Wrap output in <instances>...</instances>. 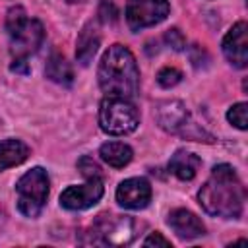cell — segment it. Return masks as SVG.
<instances>
[{
  "label": "cell",
  "mask_w": 248,
  "mask_h": 248,
  "mask_svg": "<svg viewBox=\"0 0 248 248\" xmlns=\"http://www.w3.org/2000/svg\"><path fill=\"white\" fill-rule=\"evenodd\" d=\"M157 120L165 130H169L172 134H180L194 141H213V138L203 128H200L198 124H194L190 120V114L180 101L161 103L159 110H157Z\"/></svg>",
  "instance_id": "8992f818"
},
{
  "label": "cell",
  "mask_w": 248,
  "mask_h": 248,
  "mask_svg": "<svg viewBox=\"0 0 248 248\" xmlns=\"http://www.w3.org/2000/svg\"><path fill=\"white\" fill-rule=\"evenodd\" d=\"M99 16H101L103 21H114V19H116V8H114V4H112L110 0H105V2L101 4Z\"/></svg>",
  "instance_id": "7402d4cb"
},
{
  "label": "cell",
  "mask_w": 248,
  "mask_h": 248,
  "mask_svg": "<svg viewBox=\"0 0 248 248\" xmlns=\"http://www.w3.org/2000/svg\"><path fill=\"white\" fill-rule=\"evenodd\" d=\"M66 2H70V4H76V2H83V0H66Z\"/></svg>",
  "instance_id": "cb8c5ba5"
},
{
  "label": "cell",
  "mask_w": 248,
  "mask_h": 248,
  "mask_svg": "<svg viewBox=\"0 0 248 248\" xmlns=\"http://www.w3.org/2000/svg\"><path fill=\"white\" fill-rule=\"evenodd\" d=\"M165 41L174 48V50H182L186 46V39L182 37V33L178 29H169L165 33Z\"/></svg>",
  "instance_id": "44dd1931"
},
{
  "label": "cell",
  "mask_w": 248,
  "mask_h": 248,
  "mask_svg": "<svg viewBox=\"0 0 248 248\" xmlns=\"http://www.w3.org/2000/svg\"><path fill=\"white\" fill-rule=\"evenodd\" d=\"M227 120L232 126H236L238 130H246V126H248V105L246 103L232 105L227 112Z\"/></svg>",
  "instance_id": "ac0fdd59"
},
{
  "label": "cell",
  "mask_w": 248,
  "mask_h": 248,
  "mask_svg": "<svg viewBox=\"0 0 248 248\" xmlns=\"http://www.w3.org/2000/svg\"><path fill=\"white\" fill-rule=\"evenodd\" d=\"M143 246H170V240H167L161 232H151L143 240Z\"/></svg>",
  "instance_id": "603a6c76"
},
{
  "label": "cell",
  "mask_w": 248,
  "mask_h": 248,
  "mask_svg": "<svg viewBox=\"0 0 248 248\" xmlns=\"http://www.w3.org/2000/svg\"><path fill=\"white\" fill-rule=\"evenodd\" d=\"M180 79H182L180 70L170 68V66L161 68V70H159V74H157V81H159V85H161V87H174Z\"/></svg>",
  "instance_id": "d6986e66"
},
{
  "label": "cell",
  "mask_w": 248,
  "mask_h": 248,
  "mask_svg": "<svg viewBox=\"0 0 248 248\" xmlns=\"http://www.w3.org/2000/svg\"><path fill=\"white\" fill-rule=\"evenodd\" d=\"M170 12L167 0H128L126 4V21L132 31L151 27L161 23Z\"/></svg>",
  "instance_id": "52a82bcc"
},
{
  "label": "cell",
  "mask_w": 248,
  "mask_h": 248,
  "mask_svg": "<svg viewBox=\"0 0 248 248\" xmlns=\"http://www.w3.org/2000/svg\"><path fill=\"white\" fill-rule=\"evenodd\" d=\"M202 165V159L196 155V153H190V151H176L172 157H170V163H169V169L170 172L180 178V180H192L198 172Z\"/></svg>",
  "instance_id": "5bb4252c"
},
{
  "label": "cell",
  "mask_w": 248,
  "mask_h": 248,
  "mask_svg": "<svg viewBox=\"0 0 248 248\" xmlns=\"http://www.w3.org/2000/svg\"><path fill=\"white\" fill-rule=\"evenodd\" d=\"M167 223L176 232V236H180L182 240H192L205 232V227L200 221V217L188 209H172L169 213Z\"/></svg>",
  "instance_id": "7c38bea8"
},
{
  "label": "cell",
  "mask_w": 248,
  "mask_h": 248,
  "mask_svg": "<svg viewBox=\"0 0 248 248\" xmlns=\"http://www.w3.org/2000/svg\"><path fill=\"white\" fill-rule=\"evenodd\" d=\"M151 200V184L145 178H126L116 188V202L126 209H143Z\"/></svg>",
  "instance_id": "8fae6325"
},
{
  "label": "cell",
  "mask_w": 248,
  "mask_h": 248,
  "mask_svg": "<svg viewBox=\"0 0 248 248\" xmlns=\"http://www.w3.org/2000/svg\"><path fill=\"white\" fill-rule=\"evenodd\" d=\"M99 85L107 95L132 99L140 91V70L134 54L124 45L107 48L99 62Z\"/></svg>",
  "instance_id": "7a4b0ae2"
},
{
  "label": "cell",
  "mask_w": 248,
  "mask_h": 248,
  "mask_svg": "<svg viewBox=\"0 0 248 248\" xmlns=\"http://www.w3.org/2000/svg\"><path fill=\"white\" fill-rule=\"evenodd\" d=\"M91 234H95L93 242L97 244H128L134 238V221L120 215H101Z\"/></svg>",
  "instance_id": "ba28073f"
},
{
  "label": "cell",
  "mask_w": 248,
  "mask_h": 248,
  "mask_svg": "<svg viewBox=\"0 0 248 248\" xmlns=\"http://www.w3.org/2000/svg\"><path fill=\"white\" fill-rule=\"evenodd\" d=\"M17 209L25 217H37L48 198V174L45 169L35 167L27 170L16 184Z\"/></svg>",
  "instance_id": "5b68a950"
},
{
  "label": "cell",
  "mask_w": 248,
  "mask_h": 248,
  "mask_svg": "<svg viewBox=\"0 0 248 248\" xmlns=\"http://www.w3.org/2000/svg\"><path fill=\"white\" fill-rule=\"evenodd\" d=\"M78 169L81 170V174H83L85 178H103L101 167H99L91 157H87V155L78 161Z\"/></svg>",
  "instance_id": "ffe728a7"
},
{
  "label": "cell",
  "mask_w": 248,
  "mask_h": 248,
  "mask_svg": "<svg viewBox=\"0 0 248 248\" xmlns=\"http://www.w3.org/2000/svg\"><path fill=\"white\" fill-rule=\"evenodd\" d=\"M46 78L60 83V85H70L74 81V72L70 68V64L66 62V58L62 54H52L46 62Z\"/></svg>",
  "instance_id": "e0dca14e"
},
{
  "label": "cell",
  "mask_w": 248,
  "mask_h": 248,
  "mask_svg": "<svg viewBox=\"0 0 248 248\" xmlns=\"http://www.w3.org/2000/svg\"><path fill=\"white\" fill-rule=\"evenodd\" d=\"M6 29L10 35V43H12V54L16 58H25L33 54L45 39L43 23L39 19L27 17L21 6H16L8 12Z\"/></svg>",
  "instance_id": "3957f363"
},
{
  "label": "cell",
  "mask_w": 248,
  "mask_h": 248,
  "mask_svg": "<svg viewBox=\"0 0 248 248\" xmlns=\"http://www.w3.org/2000/svg\"><path fill=\"white\" fill-rule=\"evenodd\" d=\"M223 54L236 68H246L248 64V23H234L223 39Z\"/></svg>",
  "instance_id": "30bf717a"
},
{
  "label": "cell",
  "mask_w": 248,
  "mask_h": 248,
  "mask_svg": "<svg viewBox=\"0 0 248 248\" xmlns=\"http://www.w3.org/2000/svg\"><path fill=\"white\" fill-rule=\"evenodd\" d=\"M198 200L205 213L223 219H236L242 213L246 194L234 169L231 165H217L198 192Z\"/></svg>",
  "instance_id": "6da1fadb"
},
{
  "label": "cell",
  "mask_w": 248,
  "mask_h": 248,
  "mask_svg": "<svg viewBox=\"0 0 248 248\" xmlns=\"http://www.w3.org/2000/svg\"><path fill=\"white\" fill-rule=\"evenodd\" d=\"M29 157V147L19 140L0 141V170L21 165Z\"/></svg>",
  "instance_id": "2e32d148"
},
{
  "label": "cell",
  "mask_w": 248,
  "mask_h": 248,
  "mask_svg": "<svg viewBox=\"0 0 248 248\" xmlns=\"http://www.w3.org/2000/svg\"><path fill=\"white\" fill-rule=\"evenodd\" d=\"M99 43H101V35L97 31V27L93 23H87L81 29V33L78 37V43H76L78 45L76 46V58H78V62L83 64V66H87L91 62V58L95 56V52L99 48Z\"/></svg>",
  "instance_id": "4fadbf2b"
},
{
  "label": "cell",
  "mask_w": 248,
  "mask_h": 248,
  "mask_svg": "<svg viewBox=\"0 0 248 248\" xmlns=\"http://www.w3.org/2000/svg\"><path fill=\"white\" fill-rule=\"evenodd\" d=\"M140 112L132 99L107 95L99 107V126L110 136H124L138 128Z\"/></svg>",
  "instance_id": "277c9868"
},
{
  "label": "cell",
  "mask_w": 248,
  "mask_h": 248,
  "mask_svg": "<svg viewBox=\"0 0 248 248\" xmlns=\"http://www.w3.org/2000/svg\"><path fill=\"white\" fill-rule=\"evenodd\" d=\"M99 155H101V159H103L107 165H110V167H114V169H122V167H126V165L132 161L134 151H132V147H130L128 143H124V141H107V143L101 145Z\"/></svg>",
  "instance_id": "9a60e30c"
},
{
  "label": "cell",
  "mask_w": 248,
  "mask_h": 248,
  "mask_svg": "<svg viewBox=\"0 0 248 248\" xmlns=\"http://www.w3.org/2000/svg\"><path fill=\"white\" fill-rule=\"evenodd\" d=\"M103 178H87L81 186H68L60 194V205L70 211H81L95 205L103 196Z\"/></svg>",
  "instance_id": "9c48e42d"
}]
</instances>
